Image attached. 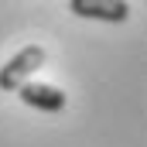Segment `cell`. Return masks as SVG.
Instances as JSON below:
<instances>
[{
	"label": "cell",
	"instance_id": "1",
	"mask_svg": "<svg viewBox=\"0 0 147 147\" xmlns=\"http://www.w3.org/2000/svg\"><path fill=\"white\" fill-rule=\"evenodd\" d=\"M41 65H45V48H41V45L21 48V51L0 69V89H3V92H17V89H21Z\"/></svg>",
	"mask_w": 147,
	"mask_h": 147
},
{
	"label": "cell",
	"instance_id": "2",
	"mask_svg": "<svg viewBox=\"0 0 147 147\" xmlns=\"http://www.w3.org/2000/svg\"><path fill=\"white\" fill-rule=\"evenodd\" d=\"M17 96H21L24 106L41 110V113H62L65 103H69V96H65L58 86H48V82H24V86L17 89Z\"/></svg>",
	"mask_w": 147,
	"mask_h": 147
},
{
	"label": "cell",
	"instance_id": "3",
	"mask_svg": "<svg viewBox=\"0 0 147 147\" xmlns=\"http://www.w3.org/2000/svg\"><path fill=\"white\" fill-rule=\"evenodd\" d=\"M69 10L75 17L106 21V24H123L130 17V3H123V0H72Z\"/></svg>",
	"mask_w": 147,
	"mask_h": 147
}]
</instances>
